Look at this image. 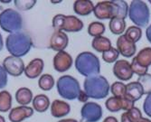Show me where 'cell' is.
Masks as SVG:
<instances>
[{
  "mask_svg": "<svg viewBox=\"0 0 151 122\" xmlns=\"http://www.w3.org/2000/svg\"><path fill=\"white\" fill-rule=\"evenodd\" d=\"M83 88L89 98L101 100L106 98L111 90L108 80L100 74L87 77L84 80Z\"/></svg>",
  "mask_w": 151,
  "mask_h": 122,
  "instance_id": "obj_3",
  "label": "cell"
},
{
  "mask_svg": "<svg viewBox=\"0 0 151 122\" xmlns=\"http://www.w3.org/2000/svg\"><path fill=\"white\" fill-rule=\"evenodd\" d=\"M128 16L138 27H145L150 19V11L147 5L141 0H133L129 6Z\"/></svg>",
  "mask_w": 151,
  "mask_h": 122,
  "instance_id": "obj_5",
  "label": "cell"
},
{
  "mask_svg": "<svg viewBox=\"0 0 151 122\" xmlns=\"http://www.w3.org/2000/svg\"><path fill=\"white\" fill-rule=\"evenodd\" d=\"M34 108L28 106H19L12 108L9 112L8 118L11 122H22L34 115Z\"/></svg>",
  "mask_w": 151,
  "mask_h": 122,
  "instance_id": "obj_16",
  "label": "cell"
},
{
  "mask_svg": "<svg viewBox=\"0 0 151 122\" xmlns=\"http://www.w3.org/2000/svg\"><path fill=\"white\" fill-rule=\"evenodd\" d=\"M138 122H151V120L149 118H141Z\"/></svg>",
  "mask_w": 151,
  "mask_h": 122,
  "instance_id": "obj_43",
  "label": "cell"
},
{
  "mask_svg": "<svg viewBox=\"0 0 151 122\" xmlns=\"http://www.w3.org/2000/svg\"><path fill=\"white\" fill-rule=\"evenodd\" d=\"M102 114L101 106L96 102H86L81 108V122H98Z\"/></svg>",
  "mask_w": 151,
  "mask_h": 122,
  "instance_id": "obj_9",
  "label": "cell"
},
{
  "mask_svg": "<svg viewBox=\"0 0 151 122\" xmlns=\"http://www.w3.org/2000/svg\"><path fill=\"white\" fill-rule=\"evenodd\" d=\"M62 1H52V4H54V3H61Z\"/></svg>",
  "mask_w": 151,
  "mask_h": 122,
  "instance_id": "obj_46",
  "label": "cell"
},
{
  "mask_svg": "<svg viewBox=\"0 0 151 122\" xmlns=\"http://www.w3.org/2000/svg\"><path fill=\"white\" fill-rule=\"evenodd\" d=\"M111 91L116 98H124L126 96V85L121 81H116L111 86Z\"/></svg>",
  "mask_w": 151,
  "mask_h": 122,
  "instance_id": "obj_31",
  "label": "cell"
},
{
  "mask_svg": "<svg viewBox=\"0 0 151 122\" xmlns=\"http://www.w3.org/2000/svg\"><path fill=\"white\" fill-rule=\"evenodd\" d=\"M94 5L89 0H77L73 4V10L79 16L85 17L89 16L93 12Z\"/></svg>",
  "mask_w": 151,
  "mask_h": 122,
  "instance_id": "obj_20",
  "label": "cell"
},
{
  "mask_svg": "<svg viewBox=\"0 0 151 122\" xmlns=\"http://www.w3.org/2000/svg\"><path fill=\"white\" fill-rule=\"evenodd\" d=\"M12 107V96L7 90L0 91V111L7 112Z\"/></svg>",
  "mask_w": 151,
  "mask_h": 122,
  "instance_id": "obj_27",
  "label": "cell"
},
{
  "mask_svg": "<svg viewBox=\"0 0 151 122\" xmlns=\"http://www.w3.org/2000/svg\"><path fill=\"white\" fill-rule=\"evenodd\" d=\"M144 95L143 89L138 81H133L126 85V98L135 102L141 99Z\"/></svg>",
  "mask_w": 151,
  "mask_h": 122,
  "instance_id": "obj_19",
  "label": "cell"
},
{
  "mask_svg": "<svg viewBox=\"0 0 151 122\" xmlns=\"http://www.w3.org/2000/svg\"><path fill=\"white\" fill-rule=\"evenodd\" d=\"M45 68V62L42 59L35 58L24 67V74L29 79H35L42 74Z\"/></svg>",
  "mask_w": 151,
  "mask_h": 122,
  "instance_id": "obj_17",
  "label": "cell"
},
{
  "mask_svg": "<svg viewBox=\"0 0 151 122\" xmlns=\"http://www.w3.org/2000/svg\"><path fill=\"white\" fill-rule=\"evenodd\" d=\"M7 81H8L7 73L5 71L4 67L0 65V89L6 88L7 85Z\"/></svg>",
  "mask_w": 151,
  "mask_h": 122,
  "instance_id": "obj_37",
  "label": "cell"
},
{
  "mask_svg": "<svg viewBox=\"0 0 151 122\" xmlns=\"http://www.w3.org/2000/svg\"><path fill=\"white\" fill-rule=\"evenodd\" d=\"M149 2H150V4H151V0H149Z\"/></svg>",
  "mask_w": 151,
  "mask_h": 122,
  "instance_id": "obj_47",
  "label": "cell"
},
{
  "mask_svg": "<svg viewBox=\"0 0 151 122\" xmlns=\"http://www.w3.org/2000/svg\"><path fill=\"white\" fill-rule=\"evenodd\" d=\"M0 27L9 34L19 32L23 27V18L17 10L5 9L0 13Z\"/></svg>",
  "mask_w": 151,
  "mask_h": 122,
  "instance_id": "obj_6",
  "label": "cell"
},
{
  "mask_svg": "<svg viewBox=\"0 0 151 122\" xmlns=\"http://www.w3.org/2000/svg\"><path fill=\"white\" fill-rule=\"evenodd\" d=\"M57 92L60 96L68 100H76L81 90L79 81L73 76H61L56 83Z\"/></svg>",
  "mask_w": 151,
  "mask_h": 122,
  "instance_id": "obj_4",
  "label": "cell"
},
{
  "mask_svg": "<svg viewBox=\"0 0 151 122\" xmlns=\"http://www.w3.org/2000/svg\"><path fill=\"white\" fill-rule=\"evenodd\" d=\"M75 68L82 76L91 77L101 72V62L99 58L91 52H82L75 59Z\"/></svg>",
  "mask_w": 151,
  "mask_h": 122,
  "instance_id": "obj_2",
  "label": "cell"
},
{
  "mask_svg": "<svg viewBox=\"0 0 151 122\" xmlns=\"http://www.w3.org/2000/svg\"><path fill=\"white\" fill-rule=\"evenodd\" d=\"M58 122H78V121L73 118H63V119L59 120Z\"/></svg>",
  "mask_w": 151,
  "mask_h": 122,
  "instance_id": "obj_41",
  "label": "cell"
},
{
  "mask_svg": "<svg viewBox=\"0 0 151 122\" xmlns=\"http://www.w3.org/2000/svg\"><path fill=\"white\" fill-rule=\"evenodd\" d=\"M0 122H6V119L3 116L0 115Z\"/></svg>",
  "mask_w": 151,
  "mask_h": 122,
  "instance_id": "obj_44",
  "label": "cell"
},
{
  "mask_svg": "<svg viewBox=\"0 0 151 122\" xmlns=\"http://www.w3.org/2000/svg\"><path fill=\"white\" fill-rule=\"evenodd\" d=\"M106 108L111 112H118L121 110L123 111H129L130 108L134 107V102L124 98H116V97H109L105 102Z\"/></svg>",
  "mask_w": 151,
  "mask_h": 122,
  "instance_id": "obj_11",
  "label": "cell"
},
{
  "mask_svg": "<svg viewBox=\"0 0 151 122\" xmlns=\"http://www.w3.org/2000/svg\"><path fill=\"white\" fill-rule=\"evenodd\" d=\"M71 111V106L60 100H54L51 104V114L53 118H63Z\"/></svg>",
  "mask_w": 151,
  "mask_h": 122,
  "instance_id": "obj_18",
  "label": "cell"
},
{
  "mask_svg": "<svg viewBox=\"0 0 151 122\" xmlns=\"http://www.w3.org/2000/svg\"><path fill=\"white\" fill-rule=\"evenodd\" d=\"M77 100L81 102H83V103H86L88 102V100H89V97H88V95L85 93L84 90H81L79 95H78V97H77Z\"/></svg>",
  "mask_w": 151,
  "mask_h": 122,
  "instance_id": "obj_38",
  "label": "cell"
},
{
  "mask_svg": "<svg viewBox=\"0 0 151 122\" xmlns=\"http://www.w3.org/2000/svg\"><path fill=\"white\" fill-rule=\"evenodd\" d=\"M94 16L100 20L112 19L119 16V6L116 1H102L94 6Z\"/></svg>",
  "mask_w": 151,
  "mask_h": 122,
  "instance_id": "obj_8",
  "label": "cell"
},
{
  "mask_svg": "<svg viewBox=\"0 0 151 122\" xmlns=\"http://www.w3.org/2000/svg\"><path fill=\"white\" fill-rule=\"evenodd\" d=\"M133 61L143 67L148 68L151 65V47H145L140 50L138 55L133 58Z\"/></svg>",
  "mask_w": 151,
  "mask_h": 122,
  "instance_id": "obj_24",
  "label": "cell"
},
{
  "mask_svg": "<svg viewBox=\"0 0 151 122\" xmlns=\"http://www.w3.org/2000/svg\"><path fill=\"white\" fill-rule=\"evenodd\" d=\"M113 74L120 80L127 81L133 77V72L130 63L126 60H119L114 63Z\"/></svg>",
  "mask_w": 151,
  "mask_h": 122,
  "instance_id": "obj_13",
  "label": "cell"
},
{
  "mask_svg": "<svg viewBox=\"0 0 151 122\" xmlns=\"http://www.w3.org/2000/svg\"><path fill=\"white\" fill-rule=\"evenodd\" d=\"M33 108L39 113L45 112L50 107V100L45 94H38L33 99Z\"/></svg>",
  "mask_w": 151,
  "mask_h": 122,
  "instance_id": "obj_21",
  "label": "cell"
},
{
  "mask_svg": "<svg viewBox=\"0 0 151 122\" xmlns=\"http://www.w3.org/2000/svg\"><path fill=\"white\" fill-rule=\"evenodd\" d=\"M130 65H131V69H132L133 73H135V74H137V75H139V77H140V76H143V75H145V74L147 73L148 68L143 67V66L139 65L138 62H136L133 61V60H132Z\"/></svg>",
  "mask_w": 151,
  "mask_h": 122,
  "instance_id": "obj_35",
  "label": "cell"
},
{
  "mask_svg": "<svg viewBox=\"0 0 151 122\" xmlns=\"http://www.w3.org/2000/svg\"><path fill=\"white\" fill-rule=\"evenodd\" d=\"M137 81L141 85L144 94L147 95L151 93V74L147 73L143 76H140Z\"/></svg>",
  "mask_w": 151,
  "mask_h": 122,
  "instance_id": "obj_33",
  "label": "cell"
},
{
  "mask_svg": "<svg viewBox=\"0 0 151 122\" xmlns=\"http://www.w3.org/2000/svg\"><path fill=\"white\" fill-rule=\"evenodd\" d=\"M143 111L145 114L151 118V93L147 94L143 103Z\"/></svg>",
  "mask_w": 151,
  "mask_h": 122,
  "instance_id": "obj_36",
  "label": "cell"
},
{
  "mask_svg": "<svg viewBox=\"0 0 151 122\" xmlns=\"http://www.w3.org/2000/svg\"><path fill=\"white\" fill-rule=\"evenodd\" d=\"M73 57L65 51L58 52L53 57V68L58 72H65L73 66Z\"/></svg>",
  "mask_w": 151,
  "mask_h": 122,
  "instance_id": "obj_12",
  "label": "cell"
},
{
  "mask_svg": "<svg viewBox=\"0 0 151 122\" xmlns=\"http://www.w3.org/2000/svg\"><path fill=\"white\" fill-rule=\"evenodd\" d=\"M83 26L82 21L74 16H64L59 14L52 18V27L55 31L77 33L81 31Z\"/></svg>",
  "mask_w": 151,
  "mask_h": 122,
  "instance_id": "obj_7",
  "label": "cell"
},
{
  "mask_svg": "<svg viewBox=\"0 0 151 122\" xmlns=\"http://www.w3.org/2000/svg\"><path fill=\"white\" fill-rule=\"evenodd\" d=\"M16 100L17 103H19L21 106H27L33 100V92L28 88H20L16 92Z\"/></svg>",
  "mask_w": 151,
  "mask_h": 122,
  "instance_id": "obj_22",
  "label": "cell"
},
{
  "mask_svg": "<svg viewBox=\"0 0 151 122\" xmlns=\"http://www.w3.org/2000/svg\"><path fill=\"white\" fill-rule=\"evenodd\" d=\"M4 46V42H3V38H2V34H0V51L3 49Z\"/></svg>",
  "mask_w": 151,
  "mask_h": 122,
  "instance_id": "obj_42",
  "label": "cell"
},
{
  "mask_svg": "<svg viewBox=\"0 0 151 122\" xmlns=\"http://www.w3.org/2000/svg\"><path fill=\"white\" fill-rule=\"evenodd\" d=\"M36 0H25V1H21V0H15L14 3L17 9L20 11H27L33 8L35 4H36Z\"/></svg>",
  "mask_w": 151,
  "mask_h": 122,
  "instance_id": "obj_34",
  "label": "cell"
},
{
  "mask_svg": "<svg viewBox=\"0 0 151 122\" xmlns=\"http://www.w3.org/2000/svg\"><path fill=\"white\" fill-rule=\"evenodd\" d=\"M54 83L55 81H54V79L51 74H43L41 75L38 80V85L41 90L48 91L53 88Z\"/></svg>",
  "mask_w": 151,
  "mask_h": 122,
  "instance_id": "obj_28",
  "label": "cell"
},
{
  "mask_svg": "<svg viewBox=\"0 0 151 122\" xmlns=\"http://www.w3.org/2000/svg\"><path fill=\"white\" fill-rule=\"evenodd\" d=\"M109 30L113 34H122L126 29L125 19H121L119 17H114L111 19L109 24Z\"/></svg>",
  "mask_w": 151,
  "mask_h": 122,
  "instance_id": "obj_25",
  "label": "cell"
},
{
  "mask_svg": "<svg viewBox=\"0 0 151 122\" xmlns=\"http://www.w3.org/2000/svg\"><path fill=\"white\" fill-rule=\"evenodd\" d=\"M117 50L122 56L129 58L137 52L136 44L129 40L124 34H121L117 40Z\"/></svg>",
  "mask_w": 151,
  "mask_h": 122,
  "instance_id": "obj_15",
  "label": "cell"
},
{
  "mask_svg": "<svg viewBox=\"0 0 151 122\" xmlns=\"http://www.w3.org/2000/svg\"><path fill=\"white\" fill-rule=\"evenodd\" d=\"M69 44V38L63 31H54L50 38V48L53 51L62 52L64 51Z\"/></svg>",
  "mask_w": 151,
  "mask_h": 122,
  "instance_id": "obj_14",
  "label": "cell"
},
{
  "mask_svg": "<svg viewBox=\"0 0 151 122\" xmlns=\"http://www.w3.org/2000/svg\"><path fill=\"white\" fill-rule=\"evenodd\" d=\"M92 48L98 52H104L111 48V42L109 38L105 36L94 37L91 42Z\"/></svg>",
  "mask_w": 151,
  "mask_h": 122,
  "instance_id": "obj_23",
  "label": "cell"
},
{
  "mask_svg": "<svg viewBox=\"0 0 151 122\" xmlns=\"http://www.w3.org/2000/svg\"><path fill=\"white\" fill-rule=\"evenodd\" d=\"M141 118L143 117L139 108L133 107L121 115V122H138Z\"/></svg>",
  "mask_w": 151,
  "mask_h": 122,
  "instance_id": "obj_26",
  "label": "cell"
},
{
  "mask_svg": "<svg viewBox=\"0 0 151 122\" xmlns=\"http://www.w3.org/2000/svg\"><path fill=\"white\" fill-rule=\"evenodd\" d=\"M105 32V25L101 22H92L88 26V34L91 36H101Z\"/></svg>",
  "mask_w": 151,
  "mask_h": 122,
  "instance_id": "obj_29",
  "label": "cell"
},
{
  "mask_svg": "<svg viewBox=\"0 0 151 122\" xmlns=\"http://www.w3.org/2000/svg\"><path fill=\"white\" fill-rule=\"evenodd\" d=\"M102 122H119V121H118V119H117L115 117L111 116V117H107V118H105V119H104Z\"/></svg>",
  "mask_w": 151,
  "mask_h": 122,
  "instance_id": "obj_40",
  "label": "cell"
},
{
  "mask_svg": "<svg viewBox=\"0 0 151 122\" xmlns=\"http://www.w3.org/2000/svg\"><path fill=\"white\" fill-rule=\"evenodd\" d=\"M119 56V52L116 48L111 47V49H109L108 51L102 52V60L105 62L108 63H112L116 62Z\"/></svg>",
  "mask_w": 151,
  "mask_h": 122,
  "instance_id": "obj_32",
  "label": "cell"
},
{
  "mask_svg": "<svg viewBox=\"0 0 151 122\" xmlns=\"http://www.w3.org/2000/svg\"><path fill=\"white\" fill-rule=\"evenodd\" d=\"M3 67L7 74L14 77H18L24 72L25 66L21 58L10 55L6 57L3 61Z\"/></svg>",
  "mask_w": 151,
  "mask_h": 122,
  "instance_id": "obj_10",
  "label": "cell"
},
{
  "mask_svg": "<svg viewBox=\"0 0 151 122\" xmlns=\"http://www.w3.org/2000/svg\"><path fill=\"white\" fill-rule=\"evenodd\" d=\"M146 36L147 39L148 40V42L151 44V24L147 26V28L146 30Z\"/></svg>",
  "mask_w": 151,
  "mask_h": 122,
  "instance_id": "obj_39",
  "label": "cell"
},
{
  "mask_svg": "<svg viewBox=\"0 0 151 122\" xmlns=\"http://www.w3.org/2000/svg\"><path fill=\"white\" fill-rule=\"evenodd\" d=\"M124 35L130 40L131 42H133L134 44H136L137 42H139L140 40L141 36H142V30L138 26H129L127 29V31L125 32Z\"/></svg>",
  "mask_w": 151,
  "mask_h": 122,
  "instance_id": "obj_30",
  "label": "cell"
},
{
  "mask_svg": "<svg viewBox=\"0 0 151 122\" xmlns=\"http://www.w3.org/2000/svg\"><path fill=\"white\" fill-rule=\"evenodd\" d=\"M1 2H3V3H6H6L8 4V3H10L11 1H10V0H7V1H1Z\"/></svg>",
  "mask_w": 151,
  "mask_h": 122,
  "instance_id": "obj_45",
  "label": "cell"
},
{
  "mask_svg": "<svg viewBox=\"0 0 151 122\" xmlns=\"http://www.w3.org/2000/svg\"><path fill=\"white\" fill-rule=\"evenodd\" d=\"M33 46L31 35L23 31L10 34L6 40V47L12 56L21 58L26 55Z\"/></svg>",
  "mask_w": 151,
  "mask_h": 122,
  "instance_id": "obj_1",
  "label": "cell"
}]
</instances>
